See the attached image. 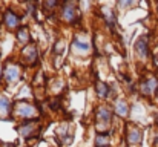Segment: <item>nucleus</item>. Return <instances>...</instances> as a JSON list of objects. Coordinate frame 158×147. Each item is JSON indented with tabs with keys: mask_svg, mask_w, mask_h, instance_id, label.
Returning a JSON list of instances; mask_svg holds the SVG:
<instances>
[{
	"mask_svg": "<svg viewBox=\"0 0 158 147\" xmlns=\"http://www.w3.org/2000/svg\"><path fill=\"white\" fill-rule=\"evenodd\" d=\"M129 5H132V3H131V2H121V3H120V6H123V8H124V6H129Z\"/></svg>",
	"mask_w": 158,
	"mask_h": 147,
	"instance_id": "nucleus-15",
	"label": "nucleus"
},
{
	"mask_svg": "<svg viewBox=\"0 0 158 147\" xmlns=\"http://www.w3.org/2000/svg\"><path fill=\"white\" fill-rule=\"evenodd\" d=\"M75 15H77L75 5H74V3H66L64 8H63V18L68 20V22H74Z\"/></svg>",
	"mask_w": 158,
	"mask_h": 147,
	"instance_id": "nucleus-3",
	"label": "nucleus"
},
{
	"mask_svg": "<svg viewBox=\"0 0 158 147\" xmlns=\"http://www.w3.org/2000/svg\"><path fill=\"white\" fill-rule=\"evenodd\" d=\"M107 86H106L105 83H98L97 84V94H98V97L102 98H106V95H107Z\"/></svg>",
	"mask_w": 158,
	"mask_h": 147,
	"instance_id": "nucleus-12",
	"label": "nucleus"
},
{
	"mask_svg": "<svg viewBox=\"0 0 158 147\" xmlns=\"http://www.w3.org/2000/svg\"><path fill=\"white\" fill-rule=\"evenodd\" d=\"M127 141H129L131 144H140V143H141V132L137 130V129L131 130L129 135H127Z\"/></svg>",
	"mask_w": 158,
	"mask_h": 147,
	"instance_id": "nucleus-6",
	"label": "nucleus"
},
{
	"mask_svg": "<svg viewBox=\"0 0 158 147\" xmlns=\"http://www.w3.org/2000/svg\"><path fill=\"white\" fill-rule=\"evenodd\" d=\"M5 78L8 81H11V83L19 80V67L14 66V64H8L6 69H5Z\"/></svg>",
	"mask_w": 158,
	"mask_h": 147,
	"instance_id": "nucleus-4",
	"label": "nucleus"
},
{
	"mask_svg": "<svg viewBox=\"0 0 158 147\" xmlns=\"http://www.w3.org/2000/svg\"><path fill=\"white\" fill-rule=\"evenodd\" d=\"M115 112L120 116H126L127 115V104H126V101H123V100L117 101L115 103Z\"/></svg>",
	"mask_w": 158,
	"mask_h": 147,
	"instance_id": "nucleus-7",
	"label": "nucleus"
},
{
	"mask_svg": "<svg viewBox=\"0 0 158 147\" xmlns=\"http://www.w3.org/2000/svg\"><path fill=\"white\" fill-rule=\"evenodd\" d=\"M135 51H137V54L140 55V57H148V54H149V51H148V39L146 37H140L138 40H137V43H135Z\"/></svg>",
	"mask_w": 158,
	"mask_h": 147,
	"instance_id": "nucleus-2",
	"label": "nucleus"
},
{
	"mask_svg": "<svg viewBox=\"0 0 158 147\" xmlns=\"http://www.w3.org/2000/svg\"><path fill=\"white\" fill-rule=\"evenodd\" d=\"M19 40L20 42H28L29 40V34H28V29L26 28H20L19 29Z\"/></svg>",
	"mask_w": 158,
	"mask_h": 147,
	"instance_id": "nucleus-14",
	"label": "nucleus"
},
{
	"mask_svg": "<svg viewBox=\"0 0 158 147\" xmlns=\"http://www.w3.org/2000/svg\"><path fill=\"white\" fill-rule=\"evenodd\" d=\"M158 88V81L155 77H151V78H148L144 83H143V86H141V91H143V94H146V95H151V94H154L155 91H157Z\"/></svg>",
	"mask_w": 158,
	"mask_h": 147,
	"instance_id": "nucleus-1",
	"label": "nucleus"
},
{
	"mask_svg": "<svg viewBox=\"0 0 158 147\" xmlns=\"http://www.w3.org/2000/svg\"><path fill=\"white\" fill-rule=\"evenodd\" d=\"M19 22H20V18H19L17 15H14L11 11H8V12L5 14V23H6L8 28H15V26H19Z\"/></svg>",
	"mask_w": 158,
	"mask_h": 147,
	"instance_id": "nucleus-5",
	"label": "nucleus"
},
{
	"mask_svg": "<svg viewBox=\"0 0 158 147\" xmlns=\"http://www.w3.org/2000/svg\"><path fill=\"white\" fill-rule=\"evenodd\" d=\"M72 49H74V51H78V52H81V54H85V52L89 51V45L85 43V42H80V40L77 39V40L72 42Z\"/></svg>",
	"mask_w": 158,
	"mask_h": 147,
	"instance_id": "nucleus-8",
	"label": "nucleus"
},
{
	"mask_svg": "<svg viewBox=\"0 0 158 147\" xmlns=\"http://www.w3.org/2000/svg\"><path fill=\"white\" fill-rule=\"evenodd\" d=\"M98 120H102L103 123H107L110 120V110L107 107H100L98 109Z\"/></svg>",
	"mask_w": 158,
	"mask_h": 147,
	"instance_id": "nucleus-10",
	"label": "nucleus"
},
{
	"mask_svg": "<svg viewBox=\"0 0 158 147\" xmlns=\"http://www.w3.org/2000/svg\"><path fill=\"white\" fill-rule=\"evenodd\" d=\"M20 106V110H19V115H23V116H29V115H32L34 113V107L32 106H29V104H26V103H20L19 104Z\"/></svg>",
	"mask_w": 158,
	"mask_h": 147,
	"instance_id": "nucleus-9",
	"label": "nucleus"
},
{
	"mask_svg": "<svg viewBox=\"0 0 158 147\" xmlns=\"http://www.w3.org/2000/svg\"><path fill=\"white\" fill-rule=\"evenodd\" d=\"M107 141H109L107 133H103V135H98V137H97L95 144H97V147H107Z\"/></svg>",
	"mask_w": 158,
	"mask_h": 147,
	"instance_id": "nucleus-11",
	"label": "nucleus"
},
{
	"mask_svg": "<svg viewBox=\"0 0 158 147\" xmlns=\"http://www.w3.org/2000/svg\"><path fill=\"white\" fill-rule=\"evenodd\" d=\"M9 110V100L5 97H0V112L6 113Z\"/></svg>",
	"mask_w": 158,
	"mask_h": 147,
	"instance_id": "nucleus-13",
	"label": "nucleus"
}]
</instances>
